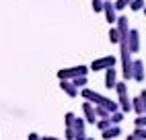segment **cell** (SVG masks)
I'll list each match as a JSON object with an SVG mask.
<instances>
[{
    "label": "cell",
    "mask_w": 146,
    "mask_h": 140,
    "mask_svg": "<svg viewBox=\"0 0 146 140\" xmlns=\"http://www.w3.org/2000/svg\"><path fill=\"white\" fill-rule=\"evenodd\" d=\"M115 64V58L113 56H105V58H99V60H95V62L91 64V70H107V68H111Z\"/></svg>",
    "instance_id": "1"
},
{
    "label": "cell",
    "mask_w": 146,
    "mask_h": 140,
    "mask_svg": "<svg viewBox=\"0 0 146 140\" xmlns=\"http://www.w3.org/2000/svg\"><path fill=\"white\" fill-rule=\"evenodd\" d=\"M82 97L89 99V101H93L95 105H105V103H107V97H103V95H99V93L91 91V89H84V91H82Z\"/></svg>",
    "instance_id": "2"
},
{
    "label": "cell",
    "mask_w": 146,
    "mask_h": 140,
    "mask_svg": "<svg viewBox=\"0 0 146 140\" xmlns=\"http://www.w3.org/2000/svg\"><path fill=\"white\" fill-rule=\"evenodd\" d=\"M125 43H128V49H130V52H138L140 41H138V31H136V29L128 31V35H125Z\"/></svg>",
    "instance_id": "3"
},
{
    "label": "cell",
    "mask_w": 146,
    "mask_h": 140,
    "mask_svg": "<svg viewBox=\"0 0 146 140\" xmlns=\"http://www.w3.org/2000/svg\"><path fill=\"white\" fill-rule=\"evenodd\" d=\"M132 78H136L138 83H142V81H144V64L140 62V60L132 62Z\"/></svg>",
    "instance_id": "4"
},
{
    "label": "cell",
    "mask_w": 146,
    "mask_h": 140,
    "mask_svg": "<svg viewBox=\"0 0 146 140\" xmlns=\"http://www.w3.org/2000/svg\"><path fill=\"white\" fill-rule=\"evenodd\" d=\"M82 111H84V115H86V122H89V124H95V122H97L95 107H93L91 103H84V105H82Z\"/></svg>",
    "instance_id": "5"
},
{
    "label": "cell",
    "mask_w": 146,
    "mask_h": 140,
    "mask_svg": "<svg viewBox=\"0 0 146 140\" xmlns=\"http://www.w3.org/2000/svg\"><path fill=\"white\" fill-rule=\"evenodd\" d=\"M60 87L66 91V95H70V97H76V95H78V87H74L72 81H62Z\"/></svg>",
    "instance_id": "6"
},
{
    "label": "cell",
    "mask_w": 146,
    "mask_h": 140,
    "mask_svg": "<svg viewBox=\"0 0 146 140\" xmlns=\"http://www.w3.org/2000/svg\"><path fill=\"white\" fill-rule=\"evenodd\" d=\"M103 11H105V15H107V21L109 23H115V6L111 4V2H103Z\"/></svg>",
    "instance_id": "7"
},
{
    "label": "cell",
    "mask_w": 146,
    "mask_h": 140,
    "mask_svg": "<svg viewBox=\"0 0 146 140\" xmlns=\"http://www.w3.org/2000/svg\"><path fill=\"white\" fill-rule=\"evenodd\" d=\"M115 83H117V81H115V68L111 66V68H107V74H105V87L107 89H113Z\"/></svg>",
    "instance_id": "8"
},
{
    "label": "cell",
    "mask_w": 146,
    "mask_h": 140,
    "mask_svg": "<svg viewBox=\"0 0 146 140\" xmlns=\"http://www.w3.org/2000/svg\"><path fill=\"white\" fill-rule=\"evenodd\" d=\"M119 134H121V132H119V128H117V126H115V124L103 130V138H105V140H109V138H117Z\"/></svg>",
    "instance_id": "9"
},
{
    "label": "cell",
    "mask_w": 146,
    "mask_h": 140,
    "mask_svg": "<svg viewBox=\"0 0 146 140\" xmlns=\"http://www.w3.org/2000/svg\"><path fill=\"white\" fill-rule=\"evenodd\" d=\"M119 107H121L123 113L132 111V103H130V99H128V93H125V95H119Z\"/></svg>",
    "instance_id": "10"
},
{
    "label": "cell",
    "mask_w": 146,
    "mask_h": 140,
    "mask_svg": "<svg viewBox=\"0 0 146 140\" xmlns=\"http://www.w3.org/2000/svg\"><path fill=\"white\" fill-rule=\"evenodd\" d=\"M115 21H117V31H119V35H125V33H128V19H125V17H117Z\"/></svg>",
    "instance_id": "11"
},
{
    "label": "cell",
    "mask_w": 146,
    "mask_h": 140,
    "mask_svg": "<svg viewBox=\"0 0 146 140\" xmlns=\"http://www.w3.org/2000/svg\"><path fill=\"white\" fill-rule=\"evenodd\" d=\"M121 119H123V111H111V113H109V122L115 124V126L121 124Z\"/></svg>",
    "instance_id": "12"
},
{
    "label": "cell",
    "mask_w": 146,
    "mask_h": 140,
    "mask_svg": "<svg viewBox=\"0 0 146 140\" xmlns=\"http://www.w3.org/2000/svg\"><path fill=\"white\" fill-rule=\"evenodd\" d=\"M132 109H136V113H144V103H142V97L138 99H132Z\"/></svg>",
    "instance_id": "13"
},
{
    "label": "cell",
    "mask_w": 146,
    "mask_h": 140,
    "mask_svg": "<svg viewBox=\"0 0 146 140\" xmlns=\"http://www.w3.org/2000/svg\"><path fill=\"white\" fill-rule=\"evenodd\" d=\"M72 128H74V132H84V119H80V117H74Z\"/></svg>",
    "instance_id": "14"
},
{
    "label": "cell",
    "mask_w": 146,
    "mask_h": 140,
    "mask_svg": "<svg viewBox=\"0 0 146 140\" xmlns=\"http://www.w3.org/2000/svg\"><path fill=\"white\" fill-rule=\"evenodd\" d=\"M72 85H74V87H84V85H86V74L72 76Z\"/></svg>",
    "instance_id": "15"
},
{
    "label": "cell",
    "mask_w": 146,
    "mask_h": 140,
    "mask_svg": "<svg viewBox=\"0 0 146 140\" xmlns=\"http://www.w3.org/2000/svg\"><path fill=\"white\" fill-rule=\"evenodd\" d=\"M119 39H121L119 31H117V29H111V31H109V41L111 43H119Z\"/></svg>",
    "instance_id": "16"
},
{
    "label": "cell",
    "mask_w": 146,
    "mask_h": 140,
    "mask_svg": "<svg viewBox=\"0 0 146 140\" xmlns=\"http://www.w3.org/2000/svg\"><path fill=\"white\" fill-rule=\"evenodd\" d=\"M95 115H99V117H109V111H107L103 105H95Z\"/></svg>",
    "instance_id": "17"
},
{
    "label": "cell",
    "mask_w": 146,
    "mask_h": 140,
    "mask_svg": "<svg viewBox=\"0 0 146 140\" xmlns=\"http://www.w3.org/2000/svg\"><path fill=\"white\" fill-rule=\"evenodd\" d=\"M89 72V68L86 66H76V68H72V76H80V74H86Z\"/></svg>",
    "instance_id": "18"
},
{
    "label": "cell",
    "mask_w": 146,
    "mask_h": 140,
    "mask_svg": "<svg viewBox=\"0 0 146 140\" xmlns=\"http://www.w3.org/2000/svg\"><path fill=\"white\" fill-rule=\"evenodd\" d=\"M134 136H138L140 140H146V128H138V126H136V130H134Z\"/></svg>",
    "instance_id": "19"
},
{
    "label": "cell",
    "mask_w": 146,
    "mask_h": 140,
    "mask_svg": "<svg viewBox=\"0 0 146 140\" xmlns=\"http://www.w3.org/2000/svg\"><path fill=\"white\" fill-rule=\"evenodd\" d=\"M97 126H99V130H105V128L111 126V122H109V117H103V119H99V122H97Z\"/></svg>",
    "instance_id": "20"
},
{
    "label": "cell",
    "mask_w": 146,
    "mask_h": 140,
    "mask_svg": "<svg viewBox=\"0 0 146 140\" xmlns=\"http://www.w3.org/2000/svg\"><path fill=\"white\" fill-rule=\"evenodd\" d=\"M136 126H138V128H146V113H140V117H136Z\"/></svg>",
    "instance_id": "21"
},
{
    "label": "cell",
    "mask_w": 146,
    "mask_h": 140,
    "mask_svg": "<svg viewBox=\"0 0 146 140\" xmlns=\"http://www.w3.org/2000/svg\"><path fill=\"white\" fill-rule=\"evenodd\" d=\"M130 6H132V11H140V8L144 6V0H132Z\"/></svg>",
    "instance_id": "22"
},
{
    "label": "cell",
    "mask_w": 146,
    "mask_h": 140,
    "mask_svg": "<svg viewBox=\"0 0 146 140\" xmlns=\"http://www.w3.org/2000/svg\"><path fill=\"white\" fill-rule=\"evenodd\" d=\"M93 8H95V13L103 11V0H93Z\"/></svg>",
    "instance_id": "23"
},
{
    "label": "cell",
    "mask_w": 146,
    "mask_h": 140,
    "mask_svg": "<svg viewBox=\"0 0 146 140\" xmlns=\"http://www.w3.org/2000/svg\"><path fill=\"white\" fill-rule=\"evenodd\" d=\"M130 2H132V0H117V2H115L113 6H115V8H125Z\"/></svg>",
    "instance_id": "24"
},
{
    "label": "cell",
    "mask_w": 146,
    "mask_h": 140,
    "mask_svg": "<svg viewBox=\"0 0 146 140\" xmlns=\"http://www.w3.org/2000/svg\"><path fill=\"white\" fill-rule=\"evenodd\" d=\"M74 117H76V115H74L72 111H70V113H66V126H72V122H74Z\"/></svg>",
    "instance_id": "25"
},
{
    "label": "cell",
    "mask_w": 146,
    "mask_h": 140,
    "mask_svg": "<svg viewBox=\"0 0 146 140\" xmlns=\"http://www.w3.org/2000/svg\"><path fill=\"white\" fill-rule=\"evenodd\" d=\"M74 140H86V134L84 132H76L74 134Z\"/></svg>",
    "instance_id": "26"
},
{
    "label": "cell",
    "mask_w": 146,
    "mask_h": 140,
    "mask_svg": "<svg viewBox=\"0 0 146 140\" xmlns=\"http://www.w3.org/2000/svg\"><path fill=\"white\" fill-rule=\"evenodd\" d=\"M29 140H41V138L37 136V134H29Z\"/></svg>",
    "instance_id": "27"
},
{
    "label": "cell",
    "mask_w": 146,
    "mask_h": 140,
    "mask_svg": "<svg viewBox=\"0 0 146 140\" xmlns=\"http://www.w3.org/2000/svg\"><path fill=\"white\" fill-rule=\"evenodd\" d=\"M41 140H58V138H56V136H43Z\"/></svg>",
    "instance_id": "28"
},
{
    "label": "cell",
    "mask_w": 146,
    "mask_h": 140,
    "mask_svg": "<svg viewBox=\"0 0 146 140\" xmlns=\"http://www.w3.org/2000/svg\"><path fill=\"white\" fill-rule=\"evenodd\" d=\"M128 140H140V138H138V136H134V134H132V136H128Z\"/></svg>",
    "instance_id": "29"
},
{
    "label": "cell",
    "mask_w": 146,
    "mask_h": 140,
    "mask_svg": "<svg viewBox=\"0 0 146 140\" xmlns=\"http://www.w3.org/2000/svg\"><path fill=\"white\" fill-rule=\"evenodd\" d=\"M86 140H93V138H86Z\"/></svg>",
    "instance_id": "30"
},
{
    "label": "cell",
    "mask_w": 146,
    "mask_h": 140,
    "mask_svg": "<svg viewBox=\"0 0 146 140\" xmlns=\"http://www.w3.org/2000/svg\"><path fill=\"white\" fill-rule=\"evenodd\" d=\"M144 13H146V8H144Z\"/></svg>",
    "instance_id": "31"
}]
</instances>
